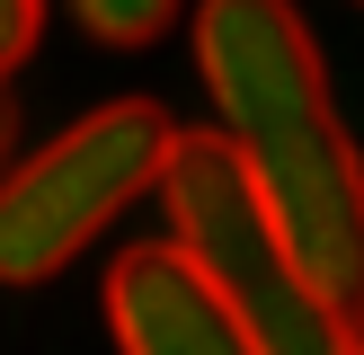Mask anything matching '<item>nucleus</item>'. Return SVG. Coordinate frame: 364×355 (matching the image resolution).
I'll return each instance as SVG.
<instances>
[{
    "instance_id": "obj_1",
    "label": "nucleus",
    "mask_w": 364,
    "mask_h": 355,
    "mask_svg": "<svg viewBox=\"0 0 364 355\" xmlns=\"http://www.w3.org/2000/svg\"><path fill=\"white\" fill-rule=\"evenodd\" d=\"M196 71L213 98V133L240 151L249 187L267 195L302 275L364 320V151L338 116L302 9L284 0H213L196 9Z\"/></svg>"
},
{
    "instance_id": "obj_2",
    "label": "nucleus",
    "mask_w": 364,
    "mask_h": 355,
    "mask_svg": "<svg viewBox=\"0 0 364 355\" xmlns=\"http://www.w3.org/2000/svg\"><path fill=\"white\" fill-rule=\"evenodd\" d=\"M151 195L169 213V248L231 311V329L249 337V355H355V320L302 275V258L284 248L267 195L249 187L240 151L213 124H187L169 142V169H160Z\"/></svg>"
},
{
    "instance_id": "obj_3",
    "label": "nucleus",
    "mask_w": 364,
    "mask_h": 355,
    "mask_svg": "<svg viewBox=\"0 0 364 355\" xmlns=\"http://www.w3.org/2000/svg\"><path fill=\"white\" fill-rule=\"evenodd\" d=\"M169 142L178 124L160 98H107L53 142L18 151V169L0 178V284H53L124 204L160 187Z\"/></svg>"
},
{
    "instance_id": "obj_4",
    "label": "nucleus",
    "mask_w": 364,
    "mask_h": 355,
    "mask_svg": "<svg viewBox=\"0 0 364 355\" xmlns=\"http://www.w3.org/2000/svg\"><path fill=\"white\" fill-rule=\"evenodd\" d=\"M107 329L124 355H249L231 311L196 284V266L169 240H142L107 266Z\"/></svg>"
},
{
    "instance_id": "obj_5",
    "label": "nucleus",
    "mask_w": 364,
    "mask_h": 355,
    "mask_svg": "<svg viewBox=\"0 0 364 355\" xmlns=\"http://www.w3.org/2000/svg\"><path fill=\"white\" fill-rule=\"evenodd\" d=\"M71 18L89 45H160L178 27V0H80Z\"/></svg>"
},
{
    "instance_id": "obj_6",
    "label": "nucleus",
    "mask_w": 364,
    "mask_h": 355,
    "mask_svg": "<svg viewBox=\"0 0 364 355\" xmlns=\"http://www.w3.org/2000/svg\"><path fill=\"white\" fill-rule=\"evenodd\" d=\"M36 45H45V0H0V89L36 62Z\"/></svg>"
},
{
    "instance_id": "obj_7",
    "label": "nucleus",
    "mask_w": 364,
    "mask_h": 355,
    "mask_svg": "<svg viewBox=\"0 0 364 355\" xmlns=\"http://www.w3.org/2000/svg\"><path fill=\"white\" fill-rule=\"evenodd\" d=\"M9 169H18V98L0 89V178H9Z\"/></svg>"
},
{
    "instance_id": "obj_8",
    "label": "nucleus",
    "mask_w": 364,
    "mask_h": 355,
    "mask_svg": "<svg viewBox=\"0 0 364 355\" xmlns=\"http://www.w3.org/2000/svg\"><path fill=\"white\" fill-rule=\"evenodd\" d=\"M355 355H364V320H355Z\"/></svg>"
}]
</instances>
